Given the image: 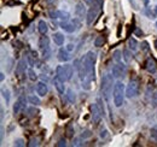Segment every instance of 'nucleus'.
<instances>
[{"mask_svg":"<svg viewBox=\"0 0 157 147\" xmlns=\"http://www.w3.org/2000/svg\"><path fill=\"white\" fill-rule=\"evenodd\" d=\"M96 53L92 52V51H88L86 55L82 58V62H83V65L86 68V73H87V78L91 81V80H94V75H96V70H94V65H96Z\"/></svg>","mask_w":157,"mask_h":147,"instance_id":"f257e3e1","label":"nucleus"},{"mask_svg":"<svg viewBox=\"0 0 157 147\" xmlns=\"http://www.w3.org/2000/svg\"><path fill=\"white\" fill-rule=\"evenodd\" d=\"M124 86L121 81H117L114 83V89H113V99H114V104L116 107H121L123 105V100H124Z\"/></svg>","mask_w":157,"mask_h":147,"instance_id":"f03ea898","label":"nucleus"},{"mask_svg":"<svg viewBox=\"0 0 157 147\" xmlns=\"http://www.w3.org/2000/svg\"><path fill=\"white\" fill-rule=\"evenodd\" d=\"M113 85H114V80H113V76L111 75H104L103 78H101V85H100V92L103 98L105 99V101H109L110 99V94L111 91L114 89L113 88Z\"/></svg>","mask_w":157,"mask_h":147,"instance_id":"7ed1b4c3","label":"nucleus"},{"mask_svg":"<svg viewBox=\"0 0 157 147\" xmlns=\"http://www.w3.org/2000/svg\"><path fill=\"white\" fill-rule=\"evenodd\" d=\"M101 104H103V100H101V98H99L98 100H97V103L91 106L92 121H93L94 124H98L99 122H100V118L104 116V106Z\"/></svg>","mask_w":157,"mask_h":147,"instance_id":"20e7f679","label":"nucleus"},{"mask_svg":"<svg viewBox=\"0 0 157 147\" xmlns=\"http://www.w3.org/2000/svg\"><path fill=\"white\" fill-rule=\"evenodd\" d=\"M139 81L138 80H131L129 83L127 85V88H126V96L132 99V98H136L139 94Z\"/></svg>","mask_w":157,"mask_h":147,"instance_id":"39448f33","label":"nucleus"},{"mask_svg":"<svg viewBox=\"0 0 157 147\" xmlns=\"http://www.w3.org/2000/svg\"><path fill=\"white\" fill-rule=\"evenodd\" d=\"M99 11H100V7H98V6H91L88 9V11L86 13V23H87V25H91L96 21Z\"/></svg>","mask_w":157,"mask_h":147,"instance_id":"423d86ee","label":"nucleus"},{"mask_svg":"<svg viewBox=\"0 0 157 147\" xmlns=\"http://www.w3.org/2000/svg\"><path fill=\"white\" fill-rule=\"evenodd\" d=\"M80 23H78V21L76 19H74V21H71V22H62L60 23V28L64 30V32H67V33H73V32H75L76 29H78L80 27Z\"/></svg>","mask_w":157,"mask_h":147,"instance_id":"0eeeda50","label":"nucleus"},{"mask_svg":"<svg viewBox=\"0 0 157 147\" xmlns=\"http://www.w3.org/2000/svg\"><path fill=\"white\" fill-rule=\"evenodd\" d=\"M126 75V65L122 64L121 62L116 63L114 66H113V76L120 78V77H123Z\"/></svg>","mask_w":157,"mask_h":147,"instance_id":"6e6552de","label":"nucleus"},{"mask_svg":"<svg viewBox=\"0 0 157 147\" xmlns=\"http://www.w3.org/2000/svg\"><path fill=\"white\" fill-rule=\"evenodd\" d=\"M24 109H25V96L24 95H21L20 98L17 99V101L15 103V105H13V113L15 115H18Z\"/></svg>","mask_w":157,"mask_h":147,"instance_id":"1a4fd4ad","label":"nucleus"},{"mask_svg":"<svg viewBox=\"0 0 157 147\" xmlns=\"http://www.w3.org/2000/svg\"><path fill=\"white\" fill-rule=\"evenodd\" d=\"M145 69H146V71H149L150 74H156L157 64L154 58L150 57V58L146 59V62H145Z\"/></svg>","mask_w":157,"mask_h":147,"instance_id":"9d476101","label":"nucleus"},{"mask_svg":"<svg viewBox=\"0 0 157 147\" xmlns=\"http://www.w3.org/2000/svg\"><path fill=\"white\" fill-rule=\"evenodd\" d=\"M50 17L53 19H63V21H68L69 17H70V15L68 13V12H63V11H51L50 12Z\"/></svg>","mask_w":157,"mask_h":147,"instance_id":"9b49d317","label":"nucleus"},{"mask_svg":"<svg viewBox=\"0 0 157 147\" xmlns=\"http://www.w3.org/2000/svg\"><path fill=\"white\" fill-rule=\"evenodd\" d=\"M53 83H55V87H56V89H57V92H58L59 95H63L64 94V91H65V88H64V82L62 81V80H59L57 76H55V78H53Z\"/></svg>","mask_w":157,"mask_h":147,"instance_id":"f8f14e48","label":"nucleus"},{"mask_svg":"<svg viewBox=\"0 0 157 147\" xmlns=\"http://www.w3.org/2000/svg\"><path fill=\"white\" fill-rule=\"evenodd\" d=\"M48 92V88H47V85L44 83V82H38L36 85V93L39 94L40 96H45Z\"/></svg>","mask_w":157,"mask_h":147,"instance_id":"ddd939ff","label":"nucleus"},{"mask_svg":"<svg viewBox=\"0 0 157 147\" xmlns=\"http://www.w3.org/2000/svg\"><path fill=\"white\" fill-rule=\"evenodd\" d=\"M70 59V55L68 52V50H64V48H60L58 51V60L59 62H68Z\"/></svg>","mask_w":157,"mask_h":147,"instance_id":"4468645a","label":"nucleus"},{"mask_svg":"<svg viewBox=\"0 0 157 147\" xmlns=\"http://www.w3.org/2000/svg\"><path fill=\"white\" fill-rule=\"evenodd\" d=\"M85 6H83V4L82 2H78V5H76V9H75V15L78 16L80 19H82L85 17Z\"/></svg>","mask_w":157,"mask_h":147,"instance_id":"2eb2a0df","label":"nucleus"},{"mask_svg":"<svg viewBox=\"0 0 157 147\" xmlns=\"http://www.w3.org/2000/svg\"><path fill=\"white\" fill-rule=\"evenodd\" d=\"M56 76L58 77L59 80H62L63 82H65V81H68V78H67V75H65V71H64V68L63 66H57V69H56Z\"/></svg>","mask_w":157,"mask_h":147,"instance_id":"dca6fc26","label":"nucleus"},{"mask_svg":"<svg viewBox=\"0 0 157 147\" xmlns=\"http://www.w3.org/2000/svg\"><path fill=\"white\" fill-rule=\"evenodd\" d=\"M64 40H65V37H64V35L62 33H55L53 34V42L57 46H62L64 43Z\"/></svg>","mask_w":157,"mask_h":147,"instance_id":"f3484780","label":"nucleus"},{"mask_svg":"<svg viewBox=\"0 0 157 147\" xmlns=\"http://www.w3.org/2000/svg\"><path fill=\"white\" fill-rule=\"evenodd\" d=\"M50 46V39L46 36H41L40 37V40H39V47H40V50L42 51L44 48H46V47H48Z\"/></svg>","mask_w":157,"mask_h":147,"instance_id":"a211bd4d","label":"nucleus"},{"mask_svg":"<svg viewBox=\"0 0 157 147\" xmlns=\"http://www.w3.org/2000/svg\"><path fill=\"white\" fill-rule=\"evenodd\" d=\"M38 29H39L40 34H42V35H45L46 33H47V30H48V27H47V23L45 22V21H40L39 24H38Z\"/></svg>","mask_w":157,"mask_h":147,"instance_id":"6ab92c4d","label":"nucleus"},{"mask_svg":"<svg viewBox=\"0 0 157 147\" xmlns=\"http://www.w3.org/2000/svg\"><path fill=\"white\" fill-rule=\"evenodd\" d=\"M63 68H64V71H65V75H67L68 81H69V80H71V77H73V73H74L73 66H71L70 64H65V65H63Z\"/></svg>","mask_w":157,"mask_h":147,"instance_id":"aec40b11","label":"nucleus"},{"mask_svg":"<svg viewBox=\"0 0 157 147\" xmlns=\"http://www.w3.org/2000/svg\"><path fill=\"white\" fill-rule=\"evenodd\" d=\"M24 69H25V65H24V60L22 59V60L18 62V64H17V66H16V75H17V76L23 75Z\"/></svg>","mask_w":157,"mask_h":147,"instance_id":"412c9836","label":"nucleus"},{"mask_svg":"<svg viewBox=\"0 0 157 147\" xmlns=\"http://www.w3.org/2000/svg\"><path fill=\"white\" fill-rule=\"evenodd\" d=\"M128 47H129V50L131 51H137L138 50V42L136 39H133V37H131L129 40H128Z\"/></svg>","mask_w":157,"mask_h":147,"instance_id":"4be33fe9","label":"nucleus"},{"mask_svg":"<svg viewBox=\"0 0 157 147\" xmlns=\"http://www.w3.org/2000/svg\"><path fill=\"white\" fill-rule=\"evenodd\" d=\"M150 139L157 144V126H155V127H152V128L150 129Z\"/></svg>","mask_w":157,"mask_h":147,"instance_id":"5701e85b","label":"nucleus"},{"mask_svg":"<svg viewBox=\"0 0 157 147\" xmlns=\"http://www.w3.org/2000/svg\"><path fill=\"white\" fill-rule=\"evenodd\" d=\"M28 101H29L30 104H33V105H40V104H41L39 96H35V95H30V96H28Z\"/></svg>","mask_w":157,"mask_h":147,"instance_id":"b1692460","label":"nucleus"},{"mask_svg":"<svg viewBox=\"0 0 157 147\" xmlns=\"http://www.w3.org/2000/svg\"><path fill=\"white\" fill-rule=\"evenodd\" d=\"M86 2L90 5V6H98L101 9L103 6V1L101 0H86Z\"/></svg>","mask_w":157,"mask_h":147,"instance_id":"393cba45","label":"nucleus"},{"mask_svg":"<svg viewBox=\"0 0 157 147\" xmlns=\"http://www.w3.org/2000/svg\"><path fill=\"white\" fill-rule=\"evenodd\" d=\"M38 113H39V110L35 109V107H28V109H27V115H28L29 117H35Z\"/></svg>","mask_w":157,"mask_h":147,"instance_id":"a878e982","label":"nucleus"},{"mask_svg":"<svg viewBox=\"0 0 157 147\" xmlns=\"http://www.w3.org/2000/svg\"><path fill=\"white\" fill-rule=\"evenodd\" d=\"M42 58H44V59H46V60L51 58V48H50V46L42 50Z\"/></svg>","mask_w":157,"mask_h":147,"instance_id":"bb28decb","label":"nucleus"},{"mask_svg":"<svg viewBox=\"0 0 157 147\" xmlns=\"http://www.w3.org/2000/svg\"><path fill=\"white\" fill-rule=\"evenodd\" d=\"M132 57H133V55H132V52H131L129 50H124V51H123V58H124V60H126L127 63L132 60Z\"/></svg>","mask_w":157,"mask_h":147,"instance_id":"cd10ccee","label":"nucleus"},{"mask_svg":"<svg viewBox=\"0 0 157 147\" xmlns=\"http://www.w3.org/2000/svg\"><path fill=\"white\" fill-rule=\"evenodd\" d=\"M104 42H105V37H104V36H98L96 40H94V46H96V47H101Z\"/></svg>","mask_w":157,"mask_h":147,"instance_id":"c85d7f7f","label":"nucleus"},{"mask_svg":"<svg viewBox=\"0 0 157 147\" xmlns=\"http://www.w3.org/2000/svg\"><path fill=\"white\" fill-rule=\"evenodd\" d=\"M1 93H2V96H4V99L6 100V103L9 104V103H10V91H9V89H2Z\"/></svg>","mask_w":157,"mask_h":147,"instance_id":"c756f323","label":"nucleus"},{"mask_svg":"<svg viewBox=\"0 0 157 147\" xmlns=\"http://www.w3.org/2000/svg\"><path fill=\"white\" fill-rule=\"evenodd\" d=\"M67 98H68L69 103H74V101H75V95H74V93H73V91H71V89H68Z\"/></svg>","mask_w":157,"mask_h":147,"instance_id":"7c9ffc66","label":"nucleus"},{"mask_svg":"<svg viewBox=\"0 0 157 147\" xmlns=\"http://www.w3.org/2000/svg\"><path fill=\"white\" fill-rule=\"evenodd\" d=\"M151 104L154 107H157V92H155L151 96Z\"/></svg>","mask_w":157,"mask_h":147,"instance_id":"2f4dec72","label":"nucleus"},{"mask_svg":"<svg viewBox=\"0 0 157 147\" xmlns=\"http://www.w3.org/2000/svg\"><path fill=\"white\" fill-rule=\"evenodd\" d=\"M28 146L29 147H34V146H39V139H32L30 140V142L28 144Z\"/></svg>","mask_w":157,"mask_h":147,"instance_id":"473e14b6","label":"nucleus"},{"mask_svg":"<svg viewBox=\"0 0 157 147\" xmlns=\"http://www.w3.org/2000/svg\"><path fill=\"white\" fill-rule=\"evenodd\" d=\"M121 58H122V57H121V51H115V52H114V59H115V60H116V63H118V62H121Z\"/></svg>","mask_w":157,"mask_h":147,"instance_id":"72a5a7b5","label":"nucleus"},{"mask_svg":"<svg viewBox=\"0 0 157 147\" xmlns=\"http://www.w3.org/2000/svg\"><path fill=\"white\" fill-rule=\"evenodd\" d=\"M28 75H29V78H30V80H33V81H35V80H36V77H38V76H36V74L34 73V70H33V69H29Z\"/></svg>","mask_w":157,"mask_h":147,"instance_id":"f704fd0d","label":"nucleus"},{"mask_svg":"<svg viewBox=\"0 0 157 147\" xmlns=\"http://www.w3.org/2000/svg\"><path fill=\"white\" fill-rule=\"evenodd\" d=\"M92 136V133L90 131V130H86V131H83L82 134H81V139H87V138H91Z\"/></svg>","mask_w":157,"mask_h":147,"instance_id":"c9c22d12","label":"nucleus"},{"mask_svg":"<svg viewBox=\"0 0 157 147\" xmlns=\"http://www.w3.org/2000/svg\"><path fill=\"white\" fill-rule=\"evenodd\" d=\"M24 145H25V144H24L23 139H16V140H15V146H17V147H23Z\"/></svg>","mask_w":157,"mask_h":147,"instance_id":"e433bc0d","label":"nucleus"},{"mask_svg":"<svg viewBox=\"0 0 157 147\" xmlns=\"http://www.w3.org/2000/svg\"><path fill=\"white\" fill-rule=\"evenodd\" d=\"M56 146L58 147H62V146H67V141H65V139H60L58 142L56 144Z\"/></svg>","mask_w":157,"mask_h":147,"instance_id":"4c0bfd02","label":"nucleus"},{"mask_svg":"<svg viewBox=\"0 0 157 147\" xmlns=\"http://www.w3.org/2000/svg\"><path fill=\"white\" fill-rule=\"evenodd\" d=\"M33 58H35V57H34V55H28V64H29L30 66H34V64H35Z\"/></svg>","mask_w":157,"mask_h":147,"instance_id":"58836bf2","label":"nucleus"},{"mask_svg":"<svg viewBox=\"0 0 157 147\" xmlns=\"http://www.w3.org/2000/svg\"><path fill=\"white\" fill-rule=\"evenodd\" d=\"M141 50H143V51H147V50H149V43H147L146 41H144V42L141 43Z\"/></svg>","mask_w":157,"mask_h":147,"instance_id":"ea45409f","label":"nucleus"},{"mask_svg":"<svg viewBox=\"0 0 157 147\" xmlns=\"http://www.w3.org/2000/svg\"><path fill=\"white\" fill-rule=\"evenodd\" d=\"M106 136H108V130H106V129H104V130L101 129V131H100V138H101V139H105Z\"/></svg>","mask_w":157,"mask_h":147,"instance_id":"a19ab883","label":"nucleus"},{"mask_svg":"<svg viewBox=\"0 0 157 147\" xmlns=\"http://www.w3.org/2000/svg\"><path fill=\"white\" fill-rule=\"evenodd\" d=\"M70 129H71V126H69V127H68V136H69V138H71V136H73V131H71Z\"/></svg>","mask_w":157,"mask_h":147,"instance_id":"79ce46f5","label":"nucleus"},{"mask_svg":"<svg viewBox=\"0 0 157 147\" xmlns=\"http://www.w3.org/2000/svg\"><path fill=\"white\" fill-rule=\"evenodd\" d=\"M137 35H139V36H143V32L141 30H139V29H136V32H134Z\"/></svg>","mask_w":157,"mask_h":147,"instance_id":"37998d69","label":"nucleus"},{"mask_svg":"<svg viewBox=\"0 0 157 147\" xmlns=\"http://www.w3.org/2000/svg\"><path fill=\"white\" fill-rule=\"evenodd\" d=\"M67 50H68V51H73V50H74V45H71V43L68 45V48H67Z\"/></svg>","mask_w":157,"mask_h":147,"instance_id":"c03bdc74","label":"nucleus"},{"mask_svg":"<svg viewBox=\"0 0 157 147\" xmlns=\"http://www.w3.org/2000/svg\"><path fill=\"white\" fill-rule=\"evenodd\" d=\"M4 78H5V76H4V74L1 73L0 74V80H1V81H4Z\"/></svg>","mask_w":157,"mask_h":147,"instance_id":"a18cd8bd","label":"nucleus"},{"mask_svg":"<svg viewBox=\"0 0 157 147\" xmlns=\"http://www.w3.org/2000/svg\"><path fill=\"white\" fill-rule=\"evenodd\" d=\"M154 15L157 16V6H155V9H154Z\"/></svg>","mask_w":157,"mask_h":147,"instance_id":"49530a36","label":"nucleus"},{"mask_svg":"<svg viewBox=\"0 0 157 147\" xmlns=\"http://www.w3.org/2000/svg\"><path fill=\"white\" fill-rule=\"evenodd\" d=\"M155 46H156V47H157V39H156V40H155Z\"/></svg>","mask_w":157,"mask_h":147,"instance_id":"de8ad7c7","label":"nucleus"},{"mask_svg":"<svg viewBox=\"0 0 157 147\" xmlns=\"http://www.w3.org/2000/svg\"><path fill=\"white\" fill-rule=\"evenodd\" d=\"M156 117H157V115H156Z\"/></svg>","mask_w":157,"mask_h":147,"instance_id":"09e8293b","label":"nucleus"}]
</instances>
